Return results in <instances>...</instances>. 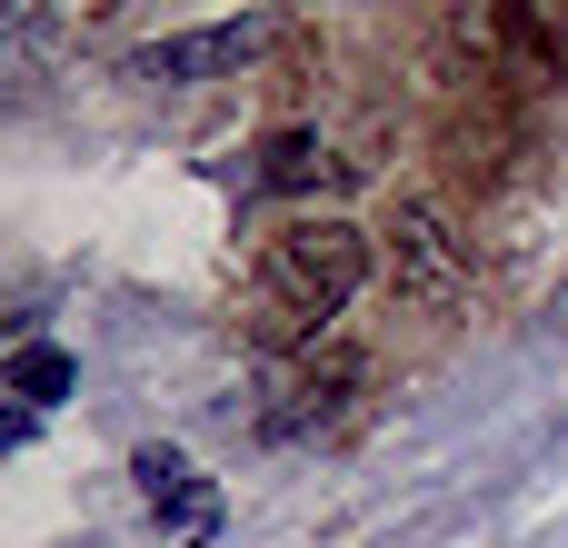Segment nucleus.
Here are the masks:
<instances>
[{"instance_id":"423d86ee","label":"nucleus","mask_w":568,"mask_h":548,"mask_svg":"<svg viewBox=\"0 0 568 548\" xmlns=\"http://www.w3.org/2000/svg\"><path fill=\"white\" fill-rule=\"evenodd\" d=\"M349 379H359V369H349V359H329V369H300V379H290V389H280V399H290V409H280V419H270V439H300V429H310V419H329V409H339V389H349Z\"/></svg>"},{"instance_id":"39448f33","label":"nucleus","mask_w":568,"mask_h":548,"mask_svg":"<svg viewBox=\"0 0 568 548\" xmlns=\"http://www.w3.org/2000/svg\"><path fill=\"white\" fill-rule=\"evenodd\" d=\"M70 379H80V369H70V349H50V339H20V349H10V399H20V409L70 399Z\"/></svg>"},{"instance_id":"f03ea898","label":"nucleus","mask_w":568,"mask_h":548,"mask_svg":"<svg viewBox=\"0 0 568 548\" xmlns=\"http://www.w3.org/2000/svg\"><path fill=\"white\" fill-rule=\"evenodd\" d=\"M270 30H280V20H210V30L150 40V50H130V80H150V90H190V80H220V70H240V60H250Z\"/></svg>"},{"instance_id":"7ed1b4c3","label":"nucleus","mask_w":568,"mask_h":548,"mask_svg":"<svg viewBox=\"0 0 568 548\" xmlns=\"http://www.w3.org/2000/svg\"><path fill=\"white\" fill-rule=\"evenodd\" d=\"M130 479H140L150 519H160V529H170L180 548H200L210 529H220V499H210V479H200V469H190L180 449H160V439H150V449L130 459Z\"/></svg>"},{"instance_id":"20e7f679","label":"nucleus","mask_w":568,"mask_h":548,"mask_svg":"<svg viewBox=\"0 0 568 548\" xmlns=\"http://www.w3.org/2000/svg\"><path fill=\"white\" fill-rule=\"evenodd\" d=\"M399 280H409L419 300H449V290H459V250H449V230H439L429 210L399 220Z\"/></svg>"},{"instance_id":"0eeeda50","label":"nucleus","mask_w":568,"mask_h":548,"mask_svg":"<svg viewBox=\"0 0 568 548\" xmlns=\"http://www.w3.org/2000/svg\"><path fill=\"white\" fill-rule=\"evenodd\" d=\"M320 170H329V150H320L310 130H280V140L260 150V170H250V190H310Z\"/></svg>"},{"instance_id":"f257e3e1","label":"nucleus","mask_w":568,"mask_h":548,"mask_svg":"<svg viewBox=\"0 0 568 548\" xmlns=\"http://www.w3.org/2000/svg\"><path fill=\"white\" fill-rule=\"evenodd\" d=\"M369 280V240L349 220H290L260 270H250V339L260 349H310Z\"/></svg>"}]
</instances>
